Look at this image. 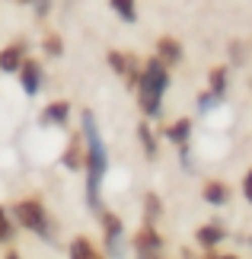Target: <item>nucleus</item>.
<instances>
[{"mask_svg": "<svg viewBox=\"0 0 252 259\" xmlns=\"http://www.w3.org/2000/svg\"><path fill=\"white\" fill-rule=\"evenodd\" d=\"M23 58H26V42H10L7 48H0V74H16Z\"/></svg>", "mask_w": 252, "mask_h": 259, "instance_id": "nucleus-10", "label": "nucleus"}, {"mask_svg": "<svg viewBox=\"0 0 252 259\" xmlns=\"http://www.w3.org/2000/svg\"><path fill=\"white\" fill-rule=\"evenodd\" d=\"M19 4H32V0H19Z\"/></svg>", "mask_w": 252, "mask_h": 259, "instance_id": "nucleus-27", "label": "nucleus"}, {"mask_svg": "<svg viewBox=\"0 0 252 259\" xmlns=\"http://www.w3.org/2000/svg\"><path fill=\"white\" fill-rule=\"evenodd\" d=\"M109 7L118 13V19H125V23H137V7H134V0H109Z\"/></svg>", "mask_w": 252, "mask_h": 259, "instance_id": "nucleus-19", "label": "nucleus"}, {"mask_svg": "<svg viewBox=\"0 0 252 259\" xmlns=\"http://www.w3.org/2000/svg\"><path fill=\"white\" fill-rule=\"evenodd\" d=\"M224 240H227V224H220V221H208L195 231V243L201 250H217Z\"/></svg>", "mask_w": 252, "mask_h": 259, "instance_id": "nucleus-9", "label": "nucleus"}, {"mask_svg": "<svg viewBox=\"0 0 252 259\" xmlns=\"http://www.w3.org/2000/svg\"><path fill=\"white\" fill-rule=\"evenodd\" d=\"M80 125H83V173H86V205L89 211L99 214L103 211V183H106V173H109V151H106V141L99 135V125H96V115L93 109H83L80 112Z\"/></svg>", "mask_w": 252, "mask_h": 259, "instance_id": "nucleus-1", "label": "nucleus"}, {"mask_svg": "<svg viewBox=\"0 0 252 259\" xmlns=\"http://www.w3.org/2000/svg\"><path fill=\"white\" fill-rule=\"evenodd\" d=\"M67 122H70V103L67 99H55V103H48L38 112V125H45V128H64Z\"/></svg>", "mask_w": 252, "mask_h": 259, "instance_id": "nucleus-8", "label": "nucleus"}, {"mask_svg": "<svg viewBox=\"0 0 252 259\" xmlns=\"http://www.w3.org/2000/svg\"><path fill=\"white\" fill-rule=\"evenodd\" d=\"M13 237H16V221L7 208H0V243H13Z\"/></svg>", "mask_w": 252, "mask_h": 259, "instance_id": "nucleus-20", "label": "nucleus"}, {"mask_svg": "<svg viewBox=\"0 0 252 259\" xmlns=\"http://www.w3.org/2000/svg\"><path fill=\"white\" fill-rule=\"evenodd\" d=\"M227 83H230L227 67H211V74H208V90L211 93H217L220 99H224L227 96Z\"/></svg>", "mask_w": 252, "mask_h": 259, "instance_id": "nucleus-17", "label": "nucleus"}, {"mask_svg": "<svg viewBox=\"0 0 252 259\" xmlns=\"http://www.w3.org/2000/svg\"><path fill=\"white\" fill-rule=\"evenodd\" d=\"M4 259H23V253H19V250H13V246H10V250L4 253Z\"/></svg>", "mask_w": 252, "mask_h": 259, "instance_id": "nucleus-25", "label": "nucleus"}, {"mask_svg": "<svg viewBox=\"0 0 252 259\" xmlns=\"http://www.w3.org/2000/svg\"><path fill=\"white\" fill-rule=\"evenodd\" d=\"M32 4H35V16L38 19H45L48 13H52V0H32Z\"/></svg>", "mask_w": 252, "mask_h": 259, "instance_id": "nucleus-23", "label": "nucleus"}, {"mask_svg": "<svg viewBox=\"0 0 252 259\" xmlns=\"http://www.w3.org/2000/svg\"><path fill=\"white\" fill-rule=\"evenodd\" d=\"M191 128H195V122H191V118H176V122H169V125L163 128V138H166V141H173L176 147H182V144H188Z\"/></svg>", "mask_w": 252, "mask_h": 259, "instance_id": "nucleus-14", "label": "nucleus"}, {"mask_svg": "<svg viewBox=\"0 0 252 259\" xmlns=\"http://www.w3.org/2000/svg\"><path fill=\"white\" fill-rule=\"evenodd\" d=\"M61 166L64 170H83V135H74L61 154Z\"/></svg>", "mask_w": 252, "mask_h": 259, "instance_id": "nucleus-13", "label": "nucleus"}, {"mask_svg": "<svg viewBox=\"0 0 252 259\" xmlns=\"http://www.w3.org/2000/svg\"><path fill=\"white\" fill-rule=\"evenodd\" d=\"M99 224H103V246L106 259H125V221L115 211H99Z\"/></svg>", "mask_w": 252, "mask_h": 259, "instance_id": "nucleus-4", "label": "nucleus"}, {"mask_svg": "<svg viewBox=\"0 0 252 259\" xmlns=\"http://www.w3.org/2000/svg\"><path fill=\"white\" fill-rule=\"evenodd\" d=\"M19 87H23L26 96H38V90H42V80H45V71H42V61H35V58H23V64H19Z\"/></svg>", "mask_w": 252, "mask_h": 259, "instance_id": "nucleus-7", "label": "nucleus"}, {"mask_svg": "<svg viewBox=\"0 0 252 259\" xmlns=\"http://www.w3.org/2000/svg\"><path fill=\"white\" fill-rule=\"evenodd\" d=\"M163 214V202H160L157 192L144 195V224H157V218Z\"/></svg>", "mask_w": 252, "mask_h": 259, "instance_id": "nucleus-18", "label": "nucleus"}, {"mask_svg": "<svg viewBox=\"0 0 252 259\" xmlns=\"http://www.w3.org/2000/svg\"><path fill=\"white\" fill-rule=\"evenodd\" d=\"M157 58H160L166 67L179 64V61H182V42H179V38H173V35H163V38L157 42Z\"/></svg>", "mask_w": 252, "mask_h": 259, "instance_id": "nucleus-12", "label": "nucleus"}, {"mask_svg": "<svg viewBox=\"0 0 252 259\" xmlns=\"http://www.w3.org/2000/svg\"><path fill=\"white\" fill-rule=\"evenodd\" d=\"M163 246H166V240L160 237L157 224H140V231L131 237V250L137 253V259H154L163 253Z\"/></svg>", "mask_w": 252, "mask_h": 259, "instance_id": "nucleus-5", "label": "nucleus"}, {"mask_svg": "<svg viewBox=\"0 0 252 259\" xmlns=\"http://www.w3.org/2000/svg\"><path fill=\"white\" fill-rule=\"evenodd\" d=\"M137 141H140V147H144L147 160H157V157H160V141H157V135L150 132V118L137 122Z\"/></svg>", "mask_w": 252, "mask_h": 259, "instance_id": "nucleus-15", "label": "nucleus"}, {"mask_svg": "<svg viewBox=\"0 0 252 259\" xmlns=\"http://www.w3.org/2000/svg\"><path fill=\"white\" fill-rule=\"evenodd\" d=\"M106 61H109V67H112V74L115 77H122V80L134 90L137 87V77H140V64H137V58L134 55H128V52H109L106 55Z\"/></svg>", "mask_w": 252, "mask_h": 259, "instance_id": "nucleus-6", "label": "nucleus"}, {"mask_svg": "<svg viewBox=\"0 0 252 259\" xmlns=\"http://www.w3.org/2000/svg\"><path fill=\"white\" fill-rule=\"evenodd\" d=\"M217 259H239V256H233V253H217Z\"/></svg>", "mask_w": 252, "mask_h": 259, "instance_id": "nucleus-26", "label": "nucleus"}, {"mask_svg": "<svg viewBox=\"0 0 252 259\" xmlns=\"http://www.w3.org/2000/svg\"><path fill=\"white\" fill-rule=\"evenodd\" d=\"M224 103L217 93H211V90H205V93H198V112L201 115H208V112H214V109Z\"/></svg>", "mask_w": 252, "mask_h": 259, "instance_id": "nucleus-21", "label": "nucleus"}, {"mask_svg": "<svg viewBox=\"0 0 252 259\" xmlns=\"http://www.w3.org/2000/svg\"><path fill=\"white\" fill-rule=\"evenodd\" d=\"M42 48H45V55H52V58H61L64 55V42H61V35H58V32H48L42 38Z\"/></svg>", "mask_w": 252, "mask_h": 259, "instance_id": "nucleus-22", "label": "nucleus"}, {"mask_svg": "<svg viewBox=\"0 0 252 259\" xmlns=\"http://www.w3.org/2000/svg\"><path fill=\"white\" fill-rule=\"evenodd\" d=\"M70 259H106V253L96 250V243L89 237H74L70 240V250H67Z\"/></svg>", "mask_w": 252, "mask_h": 259, "instance_id": "nucleus-16", "label": "nucleus"}, {"mask_svg": "<svg viewBox=\"0 0 252 259\" xmlns=\"http://www.w3.org/2000/svg\"><path fill=\"white\" fill-rule=\"evenodd\" d=\"M201 198H205L211 208H220V205L230 202V186L224 179H208V183L201 186Z\"/></svg>", "mask_w": 252, "mask_h": 259, "instance_id": "nucleus-11", "label": "nucleus"}, {"mask_svg": "<svg viewBox=\"0 0 252 259\" xmlns=\"http://www.w3.org/2000/svg\"><path fill=\"white\" fill-rule=\"evenodd\" d=\"M243 198L252 205V166L246 170V176H243Z\"/></svg>", "mask_w": 252, "mask_h": 259, "instance_id": "nucleus-24", "label": "nucleus"}, {"mask_svg": "<svg viewBox=\"0 0 252 259\" xmlns=\"http://www.w3.org/2000/svg\"><path fill=\"white\" fill-rule=\"evenodd\" d=\"M10 214H13V221L23 227V231L35 234L38 240L55 243V227H52V218H48V208L42 205V198H35V195L19 198V202H13Z\"/></svg>", "mask_w": 252, "mask_h": 259, "instance_id": "nucleus-3", "label": "nucleus"}, {"mask_svg": "<svg viewBox=\"0 0 252 259\" xmlns=\"http://www.w3.org/2000/svg\"><path fill=\"white\" fill-rule=\"evenodd\" d=\"M154 259H163V256H154Z\"/></svg>", "mask_w": 252, "mask_h": 259, "instance_id": "nucleus-28", "label": "nucleus"}, {"mask_svg": "<svg viewBox=\"0 0 252 259\" xmlns=\"http://www.w3.org/2000/svg\"><path fill=\"white\" fill-rule=\"evenodd\" d=\"M169 90V67L160 61V58H147L144 64H140V77H137V106L144 118H160L163 115V96Z\"/></svg>", "mask_w": 252, "mask_h": 259, "instance_id": "nucleus-2", "label": "nucleus"}]
</instances>
